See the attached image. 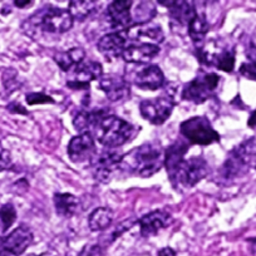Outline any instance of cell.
Wrapping results in <instances>:
<instances>
[{
  "label": "cell",
  "mask_w": 256,
  "mask_h": 256,
  "mask_svg": "<svg viewBox=\"0 0 256 256\" xmlns=\"http://www.w3.org/2000/svg\"><path fill=\"white\" fill-rule=\"evenodd\" d=\"M174 100L168 97L146 100L140 104V112L142 117L152 124H162L168 120L174 110Z\"/></svg>",
  "instance_id": "obj_8"
},
{
  "label": "cell",
  "mask_w": 256,
  "mask_h": 256,
  "mask_svg": "<svg viewBox=\"0 0 256 256\" xmlns=\"http://www.w3.org/2000/svg\"><path fill=\"white\" fill-rule=\"evenodd\" d=\"M106 110H82V112H78L74 116V120H73V124L74 128L78 132L83 134V132H90V128H94V126L97 124L98 120L106 116Z\"/></svg>",
  "instance_id": "obj_23"
},
{
  "label": "cell",
  "mask_w": 256,
  "mask_h": 256,
  "mask_svg": "<svg viewBox=\"0 0 256 256\" xmlns=\"http://www.w3.org/2000/svg\"><path fill=\"white\" fill-rule=\"evenodd\" d=\"M164 154L160 146L144 144L136 147L127 154H123L120 168L128 174L141 177H150L160 171L164 164Z\"/></svg>",
  "instance_id": "obj_1"
},
{
  "label": "cell",
  "mask_w": 256,
  "mask_h": 256,
  "mask_svg": "<svg viewBox=\"0 0 256 256\" xmlns=\"http://www.w3.org/2000/svg\"><path fill=\"white\" fill-rule=\"evenodd\" d=\"M113 221V211L107 208H98L88 218V225L92 231L106 230Z\"/></svg>",
  "instance_id": "obj_25"
},
{
  "label": "cell",
  "mask_w": 256,
  "mask_h": 256,
  "mask_svg": "<svg viewBox=\"0 0 256 256\" xmlns=\"http://www.w3.org/2000/svg\"><path fill=\"white\" fill-rule=\"evenodd\" d=\"M103 250L98 244H90L80 250L78 256H102Z\"/></svg>",
  "instance_id": "obj_32"
},
{
  "label": "cell",
  "mask_w": 256,
  "mask_h": 256,
  "mask_svg": "<svg viewBox=\"0 0 256 256\" xmlns=\"http://www.w3.org/2000/svg\"><path fill=\"white\" fill-rule=\"evenodd\" d=\"M98 87H100V90L104 92L108 100H112V102L126 100L127 97H130V93H131V88H130L128 82L124 78L120 77V76L103 77L100 80Z\"/></svg>",
  "instance_id": "obj_14"
},
{
  "label": "cell",
  "mask_w": 256,
  "mask_h": 256,
  "mask_svg": "<svg viewBox=\"0 0 256 256\" xmlns=\"http://www.w3.org/2000/svg\"><path fill=\"white\" fill-rule=\"evenodd\" d=\"M157 2H158V4H161V6L171 8L172 6H174V4H176L177 2H180V0H157Z\"/></svg>",
  "instance_id": "obj_39"
},
{
  "label": "cell",
  "mask_w": 256,
  "mask_h": 256,
  "mask_svg": "<svg viewBox=\"0 0 256 256\" xmlns=\"http://www.w3.org/2000/svg\"><path fill=\"white\" fill-rule=\"evenodd\" d=\"M157 256H176L174 248H164L157 252Z\"/></svg>",
  "instance_id": "obj_37"
},
{
  "label": "cell",
  "mask_w": 256,
  "mask_h": 256,
  "mask_svg": "<svg viewBox=\"0 0 256 256\" xmlns=\"http://www.w3.org/2000/svg\"><path fill=\"white\" fill-rule=\"evenodd\" d=\"M12 167V157L6 150L0 147V172Z\"/></svg>",
  "instance_id": "obj_33"
},
{
  "label": "cell",
  "mask_w": 256,
  "mask_h": 256,
  "mask_svg": "<svg viewBox=\"0 0 256 256\" xmlns=\"http://www.w3.org/2000/svg\"><path fill=\"white\" fill-rule=\"evenodd\" d=\"M196 16L195 8L184 0H180L170 8V18L174 24L188 28L190 22Z\"/></svg>",
  "instance_id": "obj_19"
},
{
  "label": "cell",
  "mask_w": 256,
  "mask_h": 256,
  "mask_svg": "<svg viewBox=\"0 0 256 256\" xmlns=\"http://www.w3.org/2000/svg\"><path fill=\"white\" fill-rule=\"evenodd\" d=\"M26 256H36V255H33V254H29V255H26Z\"/></svg>",
  "instance_id": "obj_41"
},
{
  "label": "cell",
  "mask_w": 256,
  "mask_h": 256,
  "mask_svg": "<svg viewBox=\"0 0 256 256\" xmlns=\"http://www.w3.org/2000/svg\"><path fill=\"white\" fill-rule=\"evenodd\" d=\"M171 222V216L168 212L164 210H156L144 215L138 221L140 228H141V235L144 238L156 235L162 228H167Z\"/></svg>",
  "instance_id": "obj_17"
},
{
  "label": "cell",
  "mask_w": 256,
  "mask_h": 256,
  "mask_svg": "<svg viewBox=\"0 0 256 256\" xmlns=\"http://www.w3.org/2000/svg\"><path fill=\"white\" fill-rule=\"evenodd\" d=\"M220 77L215 73H206V74L200 76L195 78L190 83L184 86L182 90V98L194 103H204L208 100L211 92L218 88Z\"/></svg>",
  "instance_id": "obj_6"
},
{
  "label": "cell",
  "mask_w": 256,
  "mask_h": 256,
  "mask_svg": "<svg viewBox=\"0 0 256 256\" xmlns=\"http://www.w3.org/2000/svg\"><path fill=\"white\" fill-rule=\"evenodd\" d=\"M208 174V162L202 157H191L188 160H182L176 171L168 177L174 186L192 187L206 177Z\"/></svg>",
  "instance_id": "obj_5"
},
{
  "label": "cell",
  "mask_w": 256,
  "mask_h": 256,
  "mask_svg": "<svg viewBox=\"0 0 256 256\" xmlns=\"http://www.w3.org/2000/svg\"><path fill=\"white\" fill-rule=\"evenodd\" d=\"M33 242V234L26 226H19L0 244V256H22Z\"/></svg>",
  "instance_id": "obj_9"
},
{
  "label": "cell",
  "mask_w": 256,
  "mask_h": 256,
  "mask_svg": "<svg viewBox=\"0 0 256 256\" xmlns=\"http://www.w3.org/2000/svg\"><path fill=\"white\" fill-rule=\"evenodd\" d=\"M8 110L13 113H22V114H26V108H24L23 106L19 104V103H16V102L12 103V104L8 107Z\"/></svg>",
  "instance_id": "obj_35"
},
{
  "label": "cell",
  "mask_w": 256,
  "mask_h": 256,
  "mask_svg": "<svg viewBox=\"0 0 256 256\" xmlns=\"http://www.w3.org/2000/svg\"><path fill=\"white\" fill-rule=\"evenodd\" d=\"M73 16L66 9L49 8L44 14H36L24 23L23 28L26 34L33 29L42 28L44 32L53 34H62L70 30L73 26Z\"/></svg>",
  "instance_id": "obj_3"
},
{
  "label": "cell",
  "mask_w": 256,
  "mask_h": 256,
  "mask_svg": "<svg viewBox=\"0 0 256 256\" xmlns=\"http://www.w3.org/2000/svg\"><path fill=\"white\" fill-rule=\"evenodd\" d=\"M180 131L190 144H194L208 146L220 141V136L206 117H192L184 120L180 127Z\"/></svg>",
  "instance_id": "obj_4"
},
{
  "label": "cell",
  "mask_w": 256,
  "mask_h": 256,
  "mask_svg": "<svg viewBox=\"0 0 256 256\" xmlns=\"http://www.w3.org/2000/svg\"><path fill=\"white\" fill-rule=\"evenodd\" d=\"M134 83L142 90H156L164 84V76L161 68L157 66H148L137 73Z\"/></svg>",
  "instance_id": "obj_18"
},
{
  "label": "cell",
  "mask_w": 256,
  "mask_h": 256,
  "mask_svg": "<svg viewBox=\"0 0 256 256\" xmlns=\"http://www.w3.org/2000/svg\"><path fill=\"white\" fill-rule=\"evenodd\" d=\"M26 103L30 106L33 104H44V103H54V100L50 96H46L44 93H28L26 97Z\"/></svg>",
  "instance_id": "obj_30"
},
{
  "label": "cell",
  "mask_w": 256,
  "mask_h": 256,
  "mask_svg": "<svg viewBox=\"0 0 256 256\" xmlns=\"http://www.w3.org/2000/svg\"><path fill=\"white\" fill-rule=\"evenodd\" d=\"M188 150V146L184 144V142H176L172 146H170L167 148L166 154H164V166H166L167 172H168V176H171L176 168L178 167V164H181L182 160H184V154Z\"/></svg>",
  "instance_id": "obj_24"
},
{
  "label": "cell",
  "mask_w": 256,
  "mask_h": 256,
  "mask_svg": "<svg viewBox=\"0 0 256 256\" xmlns=\"http://www.w3.org/2000/svg\"><path fill=\"white\" fill-rule=\"evenodd\" d=\"M240 74L248 80H256V62L250 60L248 63H244L240 67Z\"/></svg>",
  "instance_id": "obj_31"
},
{
  "label": "cell",
  "mask_w": 256,
  "mask_h": 256,
  "mask_svg": "<svg viewBox=\"0 0 256 256\" xmlns=\"http://www.w3.org/2000/svg\"><path fill=\"white\" fill-rule=\"evenodd\" d=\"M102 66L97 62H82L77 66L73 78L68 80L67 86L73 90H87V88H90V83L92 80L102 77Z\"/></svg>",
  "instance_id": "obj_11"
},
{
  "label": "cell",
  "mask_w": 256,
  "mask_h": 256,
  "mask_svg": "<svg viewBox=\"0 0 256 256\" xmlns=\"http://www.w3.org/2000/svg\"><path fill=\"white\" fill-rule=\"evenodd\" d=\"M248 126L251 128H256V110H254L250 114V117H248Z\"/></svg>",
  "instance_id": "obj_38"
},
{
  "label": "cell",
  "mask_w": 256,
  "mask_h": 256,
  "mask_svg": "<svg viewBox=\"0 0 256 256\" xmlns=\"http://www.w3.org/2000/svg\"><path fill=\"white\" fill-rule=\"evenodd\" d=\"M97 0H70L68 12L74 20L83 22L97 12Z\"/></svg>",
  "instance_id": "obj_21"
},
{
  "label": "cell",
  "mask_w": 256,
  "mask_h": 256,
  "mask_svg": "<svg viewBox=\"0 0 256 256\" xmlns=\"http://www.w3.org/2000/svg\"><path fill=\"white\" fill-rule=\"evenodd\" d=\"M252 168L256 170V157H255V160H254V162H252Z\"/></svg>",
  "instance_id": "obj_40"
},
{
  "label": "cell",
  "mask_w": 256,
  "mask_h": 256,
  "mask_svg": "<svg viewBox=\"0 0 256 256\" xmlns=\"http://www.w3.org/2000/svg\"><path fill=\"white\" fill-rule=\"evenodd\" d=\"M156 16V6L151 2H141L137 6L134 16H132V23L134 24H144L150 23L151 19Z\"/></svg>",
  "instance_id": "obj_27"
},
{
  "label": "cell",
  "mask_w": 256,
  "mask_h": 256,
  "mask_svg": "<svg viewBox=\"0 0 256 256\" xmlns=\"http://www.w3.org/2000/svg\"><path fill=\"white\" fill-rule=\"evenodd\" d=\"M96 138L108 148H116L131 141L136 134V127L116 116L107 113L94 126Z\"/></svg>",
  "instance_id": "obj_2"
},
{
  "label": "cell",
  "mask_w": 256,
  "mask_h": 256,
  "mask_svg": "<svg viewBox=\"0 0 256 256\" xmlns=\"http://www.w3.org/2000/svg\"><path fill=\"white\" fill-rule=\"evenodd\" d=\"M134 225V220H126V221H123V222L118 224V226L116 228V230L112 232L113 234L112 240H114V238H117L118 236L122 235L123 232H126L127 230H130V228H131Z\"/></svg>",
  "instance_id": "obj_34"
},
{
  "label": "cell",
  "mask_w": 256,
  "mask_h": 256,
  "mask_svg": "<svg viewBox=\"0 0 256 256\" xmlns=\"http://www.w3.org/2000/svg\"><path fill=\"white\" fill-rule=\"evenodd\" d=\"M212 66L224 72H232L235 67V54L230 50H221L214 53Z\"/></svg>",
  "instance_id": "obj_28"
},
{
  "label": "cell",
  "mask_w": 256,
  "mask_h": 256,
  "mask_svg": "<svg viewBox=\"0 0 256 256\" xmlns=\"http://www.w3.org/2000/svg\"><path fill=\"white\" fill-rule=\"evenodd\" d=\"M160 53V46L152 43H132L123 50V59L127 63L146 64L150 63Z\"/></svg>",
  "instance_id": "obj_13"
},
{
  "label": "cell",
  "mask_w": 256,
  "mask_h": 256,
  "mask_svg": "<svg viewBox=\"0 0 256 256\" xmlns=\"http://www.w3.org/2000/svg\"><path fill=\"white\" fill-rule=\"evenodd\" d=\"M188 34L195 43L204 40L208 32V23L204 14H196L188 24Z\"/></svg>",
  "instance_id": "obj_26"
},
{
  "label": "cell",
  "mask_w": 256,
  "mask_h": 256,
  "mask_svg": "<svg viewBox=\"0 0 256 256\" xmlns=\"http://www.w3.org/2000/svg\"><path fill=\"white\" fill-rule=\"evenodd\" d=\"M68 156L74 164L92 162L96 157V144L90 132L73 137L68 144Z\"/></svg>",
  "instance_id": "obj_10"
},
{
  "label": "cell",
  "mask_w": 256,
  "mask_h": 256,
  "mask_svg": "<svg viewBox=\"0 0 256 256\" xmlns=\"http://www.w3.org/2000/svg\"><path fill=\"white\" fill-rule=\"evenodd\" d=\"M54 206L59 216L70 218L77 212L80 208V200L72 194H56L54 195Z\"/></svg>",
  "instance_id": "obj_22"
},
{
  "label": "cell",
  "mask_w": 256,
  "mask_h": 256,
  "mask_svg": "<svg viewBox=\"0 0 256 256\" xmlns=\"http://www.w3.org/2000/svg\"><path fill=\"white\" fill-rule=\"evenodd\" d=\"M127 38L140 40L141 43H161L164 40V30L161 26H154L151 23L134 24L124 32Z\"/></svg>",
  "instance_id": "obj_16"
},
{
  "label": "cell",
  "mask_w": 256,
  "mask_h": 256,
  "mask_svg": "<svg viewBox=\"0 0 256 256\" xmlns=\"http://www.w3.org/2000/svg\"><path fill=\"white\" fill-rule=\"evenodd\" d=\"M131 0H113L106 12V18L112 28L126 30L132 23Z\"/></svg>",
  "instance_id": "obj_12"
},
{
  "label": "cell",
  "mask_w": 256,
  "mask_h": 256,
  "mask_svg": "<svg viewBox=\"0 0 256 256\" xmlns=\"http://www.w3.org/2000/svg\"><path fill=\"white\" fill-rule=\"evenodd\" d=\"M86 58V52L82 48H72L70 50L59 52L54 56V60L64 72H70L73 67H77Z\"/></svg>",
  "instance_id": "obj_20"
},
{
  "label": "cell",
  "mask_w": 256,
  "mask_h": 256,
  "mask_svg": "<svg viewBox=\"0 0 256 256\" xmlns=\"http://www.w3.org/2000/svg\"><path fill=\"white\" fill-rule=\"evenodd\" d=\"M16 220V211L13 204H6L0 208V230L6 232Z\"/></svg>",
  "instance_id": "obj_29"
},
{
  "label": "cell",
  "mask_w": 256,
  "mask_h": 256,
  "mask_svg": "<svg viewBox=\"0 0 256 256\" xmlns=\"http://www.w3.org/2000/svg\"><path fill=\"white\" fill-rule=\"evenodd\" d=\"M34 0H14V6L19 9L29 8V6H33Z\"/></svg>",
  "instance_id": "obj_36"
},
{
  "label": "cell",
  "mask_w": 256,
  "mask_h": 256,
  "mask_svg": "<svg viewBox=\"0 0 256 256\" xmlns=\"http://www.w3.org/2000/svg\"><path fill=\"white\" fill-rule=\"evenodd\" d=\"M122 157L123 154L114 150H108V151L100 152V154H96L92 161L94 178L102 184H107L108 181H110L114 172L120 168Z\"/></svg>",
  "instance_id": "obj_7"
},
{
  "label": "cell",
  "mask_w": 256,
  "mask_h": 256,
  "mask_svg": "<svg viewBox=\"0 0 256 256\" xmlns=\"http://www.w3.org/2000/svg\"><path fill=\"white\" fill-rule=\"evenodd\" d=\"M124 32H116L102 36L97 44L98 50L108 60H114L120 58L126 48V34Z\"/></svg>",
  "instance_id": "obj_15"
},
{
  "label": "cell",
  "mask_w": 256,
  "mask_h": 256,
  "mask_svg": "<svg viewBox=\"0 0 256 256\" xmlns=\"http://www.w3.org/2000/svg\"><path fill=\"white\" fill-rule=\"evenodd\" d=\"M0 231H2V230H0Z\"/></svg>",
  "instance_id": "obj_42"
}]
</instances>
